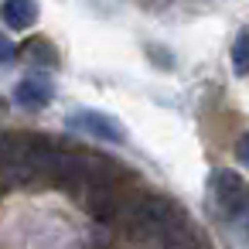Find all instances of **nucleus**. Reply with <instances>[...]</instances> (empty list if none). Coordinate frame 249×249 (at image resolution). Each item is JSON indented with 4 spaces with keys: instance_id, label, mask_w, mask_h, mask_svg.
I'll use <instances>...</instances> for the list:
<instances>
[{
    "instance_id": "1",
    "label": "nucleus",
    "mask_w": 249,
    "mask_h": 249,
    "mask_svg": "<svg viewBox=\"0 0 249 249\" xmlns=\"http://www.w3.org/2000/svg\"><path fill=\"white\" fill-rule=\"evenodd\" d=\"M126 232L143 242H164V246H188L191 222L160 195H143L126 208Z\"/></svg>"
},
{
    "instance_id": "2",
    "label": "nucleus",
    "mask_w": 249,
    "mask_h": 249,
    "mask_svg": "<svg viewBox=\"0 0 249 249\" xmlns=\"http://www.w3.org/2000/svg\"><path fill=\"white\" fill-rule=\"evenodd\" d=\"M205 205H208L212 218L235 222L249 208V184H246V178L229 171V167H215L208 174V181H205Z\"/></svg>"
},
{
    "instance_id": "3",
    "label": "nucleus",
    "mask_w": 249,
    "mask_h": 249,
    "mask_svg": "<svg viewBox=\"0 0 249 249\" xmlns=\"http://www.w3.org/2000/svg\"><path fill=\"white\" fill-rule=\"evenodd\" d=\"M65 126L69 130H79V133H86V137H92L99 143H126V126L113 113H106V109L79 106V109H72L65 116Z\"/></svg>"
},
{
    "instance_id": "4",
    "label": "nucleus",
    "mask_w": 249,
    "mask_h": 249,
    "mask_svg": "<svg viewBox=\"0 0 249 249\" xmlns=\"http://www.w3.org/2000/svg\"><path fill=\"white\" fill-rule=\"evenodd\" d=\"M75 198L82 201V208L96 218V222H113L120 215V195H116V181L106 178H86L82 184L72 188Z\"/></svg>"
},
{
    "instance_id": "5",
    "label": "nucleus",
    "mask_w": 249,
    "mask_h": 249,
    "mask_svg": "<svg viewBox=\"0 0 249 249\" xmlns=\"http://www.w3.org/2000/svg\"><path fill=\"white\" fill-rule=\"evenodd\" d=\"M52 99H55V86H52L45 75H28V79H21L18 89H14V103H18L21 109H45Z\"/></svg>"
},
{
    "instance_id": "6",
    "label": "nucleus",
    "mask_w": 249,
    "mask_h": 249,
    "mask_svg": "<svg viewBox=\"0 0 249 249\" xmlns=\"http://www.w3.org/2000/svg\"><path fill=\"white\" fill-rule=\"evenodd\" d=\"M0 18H4V24L11 31H28L41 18V4L38 0H4L0 4Z\"/></svg>"
},
{
    "instance_id": "7",
    "label": "nucleus",
    "mask_w": 249,
    "mask_h": 249,
    "mask_svg": "<svg viewBox=\"0 0 249 249\" xmlns=\"http://www.w3.org/2000/svg\"><path fill=\"white\" fill-rule=\"evenodd\" d=\"M24 58L28 62H35V65H58V52H55V45L52 41H45V38H35V41H28L24 45Z\"/></svg>"
},
{
    "instance_id": "8",
    "label": "nucleus",
    "mask_w": 249,
    "mask_h": 249,
    "mask_svg": "<svg viewBox=\"0 0 249 249\" xmlns=\"http://www.w3.org/2000/svg\"><path fill=\"white\" fill-rule=\"evenodd\" d=\"M232 72L235 75H249V24L239 28V35L232 41Z\"/></svg>"
},
{
    "instance_id": "9",
    "label": "nucleus",
    "mask_w": 249,
    "mask_h": 249,
    "mask_svg": "<svg viewBox=\"0 0 249 249\" xmlns=\"http://www.w3.org/2000/svg\"><path fill=\"white\" fill-rule=\"evenodd\" d=\"M14 58H18V45H14L4 31H0V65H11Z\"/></svg>"
},
{
    "instance_id": "10",
    "label": "nucleus",
    "mask_w": 249,
    "mask_h": 249,
    "mask_svg": "<svg viewBox=\"0 0 249 249\" xmlns=\"http://www.w3.org/2000/svg\"><path fill=\"white\" fill-rule=\"evenodd\" d=\"M235 157L242 160V167L249 171V133H242L239 140H235Z\"/></svg>"
}]
</instances>
